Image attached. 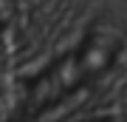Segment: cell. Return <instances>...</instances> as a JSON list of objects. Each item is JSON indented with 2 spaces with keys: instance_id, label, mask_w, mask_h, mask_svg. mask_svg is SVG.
Masks as SVG:
<instances>
[{
  "instance_id": "cell-1",
  "label": "cell",
  "mask_w": 127,
  "mask_h": 122,
  "mask_svg": "<svg viewBox=\"0 0 127 122\" xmlns=\"http://www.w3.org/2000/svg\"><path fill=\"white\" fill-rule=\"evenodd\" d=\"M122 45H124V34L119 28H110V26L91 28L79 48H73L62 60L51 63L28 85L23 97V111L31 117L42 114L45 108L57 105L62 97H68L71 91H76L79 85L91 82L93 77H102L122 54Z\"/></svg>"
}]
</instances>
